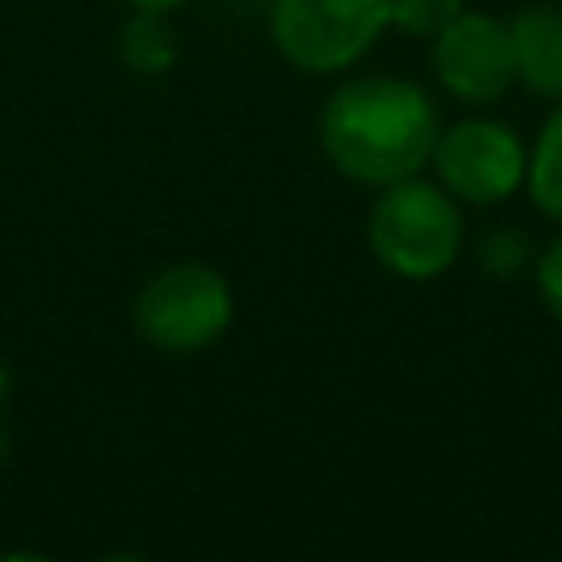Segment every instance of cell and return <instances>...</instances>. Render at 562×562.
Masks as SVG:
<instances>
[{
  "instance_id": "6",
  "label": "cell",
  "mask_w": 562,
  "mask_h": 562,
  "mask_svg": "<svg viewBox=\"0 0 562 562\" xmlns=\"http://www.w3.org/2000/svg\"><path fill=\"white\" fill-rule=\"evenodd\" d=\"M430 70L439 88L461 105H496L514 83V40L509 22L496 13L461 9L430 40Z\"/></svg>"
},
{
  "instance_id": "7",
  "label": "cell",
  "mask_w": 562,
  "mask_h": 562,
  "mask_svg": "<svg viewBox=\"0 0 562 562\" xmlns=\"http://www.w3.org/2000/svg\"><path fill=\"white\" fill-rule=\"evenodd\" d=\"M514 70L531 97L562 101V9L549 0H531L509 18Z\"/></svg>"
},
{
  "instance_id": "8",
  "label": "cell",
  "mask_w": 562,
  "mask_h": 562,
  "mask_svg": "<svg viewBox=\"0 0 562 562\" xmlns=\"http://www.w3.org/2000/svg\"><path fill=\"white\" fill-rule=\"evenodd\" d=\"M522 184H527L536 211H544L549 220L562 224V101L540 123L536 145L527 149V180Z\"/></svg>"
},
{
  "instance_id": "2",
  "label": "cell",
  "mask_w": 562,
  "mask_h": 562,
  "mask_svg": "<svg viewBox=\"0 0 562 562\" xmlns=\"http://www.w3.org/2000/svg\"><path fill=\"white\" fill-rule=\"evenodd\" d=\"M364 241L391 277L435 281L457 263L465 246L461 202L439 180L422 176L382 184L364 220Z\"/></svg>"
},
{
  "instance_id": "12",
  "label": "cell",
  "mask_w": 562,
  "mask_h": 562,
  "mask_svg": "<svg viewBox=\"0 0 562 562\" xmlns=\"http://www.w3.org/2000/svg\"><path fill=\"white\" fill-rule=\"evenodd\" d=\"M536 290H540V303L549 307V316L562 325V237H553L536 255Z\"/></svg>"
},
{
  "instance_id": "15",
  "label": "cell",
  "mask_w": 562,
  "mask_h": 562,
  "mask_svg": "<svg viewBox=\"0 0 562 562\" xmlns=\"http://www.w3.org/2000/svg\"><path fill=\"white\" fill-rule=\"evenodd\" d=\"M4 400H9V369L0 364V404H4Z\"/></svg>"
},
{
  "instance_id": "11",
  "label": "cell",
  "mask_w": 562,
  "mask_h": 562,
  "mask_svg": "<svg viewBox=\"0 0 562 562\" xmlns=\"http://www.w3.org/2000/svg\"><path fill=\"white\" fill-rule=\"evenodd\" d=\"M461 9L465 0H391V26L413 40H435Z\"/></svg>"
},
{
  "instance_id": "13",
  "label": "cell",
  "mask_w": 562,
  "mask_h": 562,
  "mask_svg": "<svg viewBox=\"0 0 562 562\" xmlns=\"http://www.w3.org/2000/svg\"><path fill=\"white\" fill-rule=\"evenodd\" d=\"M189 0H127V9H145V13H176Z\"/></svg>"
},
{
  "instance_id": "5",
  "label": "cell",
  "mask_w": 562,
  "mask_h": 562,
  "mask_svg": "<svg viewBox=\"0 0 562 562\" xmlns=\"http://www.w3.org/2000/svg\"><path fill=\"white\" fill-rule=\"evenodd\" d=\"M435 180L465 206H496L514 198L527 180V145L522 136L487 114L457 119L452 127H439L435 154H430Z\"/></svg>"
},
{
  "instance_id": "3",
  "label": "cell",
  "mask_w": 562,
  "mask_h": 562,
  "mask_svg": "<svg viewBox=\"0 0 562 562\" xmlns=\"http://www.w3.org/2000/svg\"><path fill=\"white\" fill-rule=\"evenodd\" d=\"M233 312L237 299L220 268L202 259H176L140 281L132 299V329L162 356H198L228 334Z\"/></svg>"
},
{
  "instance_id": "4",
  "label": "cell",
  "mask_w": 562,
  "mask_h": 562,
  "mask_svg": "<svg viewBox=\"0 0 562 562\" xmlns=\"http://www.w3.org/2000/svg\"><path fill=\"white\" fill-rule=\"evenodd\" d=\"M268 40L299 75H347L391 26V0H268Z\"/></svg>"
},
{
  "instance_id": "14",
  "label": "cell",
  "mask_w": 562,
  "mask_h": 562,
  "mask_svg": "<svg viewBox=\"0 0 562 562\" xmlns=\"http://www.w3.org/2000/svg\"><path fill=\"white\" fill-rule=\"evenodd\" d=\"M4 461H9V430L0 426V465H4Z\"/></svg>"
},
{
  "instance_id": "10",
  "label": "cell",
  "mask_w": 562,
  "mask_h": 562,
  "mask_svg": "<svg viewBox=\"0 0 562 562\" xmlns=\"http://www.w3.org/2000/svg\"><path fill=\"white\" fill-rule=\"evenodd\" d=\"M479 263H483V272L509 281V277H518L527 263H536L531 237H527L522 228H514V224H501V228H492V233L479 237Z\"/></svg>"
},
{
  "instance_id": "9",
  "label": "cell",
  "mask_w": 562,
  "mask_h": 562,
  "mask_svg": "<svg viewBox=\"0 0 562 562\" xmlns=\"http://www.w3.org/2000/svg\"><path fill=\"white\" fill-rule=\"evenodd\" d=\"M167 18L171 13L132 9L127 26L119 31V53H123L127 70H136V75H162V70H171V61H176L180 48H176V35H171Z\"/></svg>"
},
{
  "instance_id": "1",
  "label": "cell",
  "mask_w": 562,
  "mask_h": 562,
  "mask_svg": "<svg viewBox=\"0 0 562 562\" xmlns=\"http://www.w3.org/2000/svg\"><path fill=\"white\" fill-rule=\"evenodd\" d=\"M439 127L435 97L404 75H347L316 114L325 162L364 189L422 176Z\"/></svg>"
}]
</instances>
